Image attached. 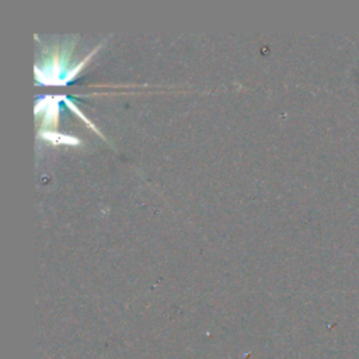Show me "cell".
Returning <instances> with one entry per match:
<instances>
[{
    "label": "cell",
    "instance_id": "cell-1",
    "mask_svg": "<svg viewBox=\"0 0 359 359\" xmlns=\"http://www.w3.org/2000/svg\"><path fill=\"white\" fill-rule=\"evenodd\" d=\"M41 137L50 140L53 144H59V143H66V144H79L80 140L72 136H66L62 133H53V132H41L39 133Z\"/></svg>",
    "mask_w": 359,
    "mask_h": 359
}]
</instances>
